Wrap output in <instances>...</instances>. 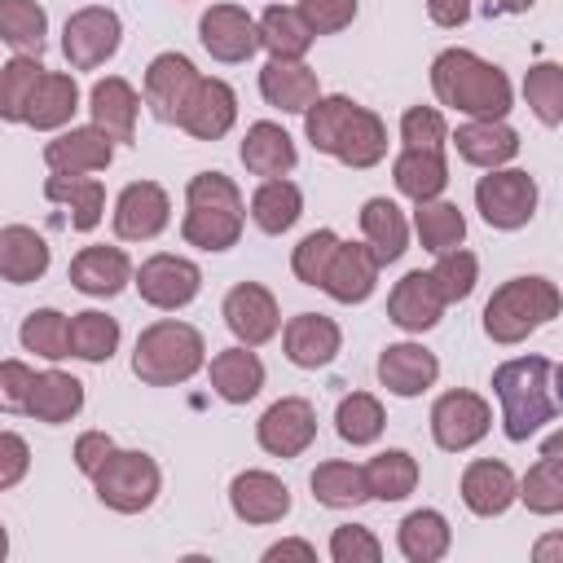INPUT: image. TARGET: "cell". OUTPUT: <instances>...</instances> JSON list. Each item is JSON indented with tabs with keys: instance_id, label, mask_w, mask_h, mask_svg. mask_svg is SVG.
I'll list each match as a JSON object with an SVG mask.
<instances>
[{
	"instance_id": "cell-43",
	"label": "cell",
	"mask_w": 563,
	"mask_h": 563,
	"mask_svg": "<svg viewBox=\"0 0 563 563\" xmlns=\"http://www.w3.org/2000/svg\"><path fill=\"white\" fill-rule=\"evenodd\" d=\"M119 321L110 312H97V308H84L70 317V356L88 361V365H101L119 352Z\"/></svg>"
},
{
	"instance_id": "cell-37",
	"label": "cell",
	"mask_w": 563,
	"mask_h": 563,
	"mask_svg": "<svg viewBox=\"0 0 563 563\" xmlns=\"http://www.w3.org/2000/svg\"><path fill=\"white\" fill-rule=\"evenodd\" d=\"M391 180L405 198L413 202H427V198H440L444 185H449V163H444V150H400L396 163H391Z\"/></svg>"
},
{
	"instance_id": "cell-12",
	"label": "cell",
	"mask_w": 563,
	"mask_h": 563,
	"mask_svg": "<svg viewBox=\"0 0 563 563\" xmlns=\"http://www.w3.org/2000/svg\"><path fill=\"white\" fill-rule=\"evenodd\" d=\"M255 440L273 457H299V453H308V444L317 440V409H312V400H303V396L273 400L260 413V422H255Z\"/></svg>"
},
{
	"instance_id": "cell-50",
	"label": "cell",
	"mask_w": 563,
	"mask_h": 563,
	"mask_svg": "<svg viewBox=\"0 0 563 563\" xmlns=\"http://www.w3.org/2000/svg\"><path fill=\"white\" fill-rule=\"evenodd\" d=\"M427 273L435 277L444 303H462V299H471V290H475V282H479V260H475L471 251L453 246V251H440V255H435V268H427Z\"/></svg>"
},
{
	"instance_id": "cell-51",
	"label": "cell",
	"mask_w": 563,
	"mask_h": 563,
	"mask_svg": "<svg viewBox=\"0 0 563 563\" xmlns=\"http://www.w3.org/2000/svg\"><path fill=\"white\" fill-rule=\"evenodd\" d=\"M334 246H339V233H334V229H312L308 238H299V246H295V255H290L295 277H299L303 286H321Z\"/></svg>"
},
{
	"instance_id": "cell-42",
	"label": "cell",
	"mask_w": 563,
	"mask_h": 563,
	"mask_svg": "<svg viewBox=\"0 0 563 563\" xmlns=\"http://www.w3.org/2000/svg\"><path fill=\"white\" fill-rule=\"evenodd\" d=\"M413 229H418L422 251L440 255V251L462 246V238H466V216L457 211V202L427 198V202H418V207H413Z\"/></svg>"
},
{
	"instance_id": "cell-27",
	"label": "cell",
	"mask_w": 563,
	"mask_h": 563,
	"mask_svg": "<svg viewBox=\"0 0 563 563\" xmlns=\"http://www.w3.org/2000/svg\"><path fill=\"white\" fill-rule=\"evenodd\" d=\"M238 158H242V167H246L251 176L273 180V176H286V172L299 163V150H295V141H290V132H286L282 123L260 119V123L246 128V136H242V145H238Z\"/></svg>"
},
{
	"instance_id": "cell-53",
	"label": "cell",
	"mask_w": 563,
	"mask_h": 563,
	"mask_svg": "<svg viewBox=\"0 0 563 563\" xmlns=\"http://www.w3.org/2000/svg\"><path fill=\"white\" fill-rule=\"evenodd\" d=\"M330 559L334 563H378L383 545L365 523H339L330 532Z\"/></svg>"
},
{
	"instance_id": "cell-58",
	"label": "cell",
	"mask_w": 563,
	"mask_h": 563,
	"mask_svg": "<svg viewBox=\"0 0 563 563\" xmlns=\"http://www.w3.org/2000/svg\"><path fill=\"white\" fill-rule=\"evenodd\" d=\"M427 13H431V22L435 26H462L466 18H471V0H427Z\"/></svg>"
},
{
	"instance_id": "cell-62",
	"label": "cell",
	"mask_w": 563,
	"mask_h": 563,
	"mask_svg": "<svg viewBox=\"0 0 563 563\" xmlns=\"http://www.w3.org/2000/svg\"><path fill=\"white\" fill-rule=\"evenodd\" d=\"M9 554V532H4V523H0V559Z\"/></svg>"
},
{
	"instance_id": "cell-34",
	"label": "cell",
	"mask_w": 563,
	"mask_h": 563,
	"mask_svg": "<svg viewBox=\"0 0 563 563\" xmlns=\"http://www.w3.org/2000/svg\"><path fill=\"white\" fill-rule=\"evenodd\" d=\"M79 409H84V383H79L75 374H62V369L35 374L31 396H26V413H31L35 422L62 427V422H70Z\"/></svg>"
},
{
	"instance_id": "cell-5",
	"label": "cell",
	"mask_w": 563,
	"mask_h": 563,
	"mask_svg": "<svg viewBox=\"0 0 563 563\" xmlns=\"http://www.w3.org/2000/svg\"><path fill=\"white\" fill-rule=\"evenodd\" d=\"M202 365H207V343H202V334H198L189 321L163 317V321H154V325H145V330L136 334L132 374H136L145 387H176V383H189Z\"/></svg>"
},
{
	"instance_id": "cell-6",
	"label": "cell",
	"mask_w": 563,
	"mask_h": 563,
	"mask_svg": "<svg viewBox=\"0 0 563 563\" xmlns=\"http://www.w3.org/2000/svg\"><path fill=\"white\" fill-rule=\"evenodd\" d=\"M559 286L545 277H510L493 290V299L484 303V334L493 343H523L528 334H537L541 325H550L559 317Z\"/></svg>"
},
{
	"instance_id": "cell-45",
	"label": "cell",
	"mask_w": 563,
	"mask_h": 563,
	"mask_svg": "<svg viewBox=\"0 0 563 563\" xmlns=\"http://www.w3.org/2000/svg\"><path fill=\"white\" fill-rule=\"evenodd\" d=\"M383 427H387V413H383L378 396H369V391H352L334 409V431H339L343 444H356V449L374 444L383 435Z\"/></svg>"
},
{
	"instance_id": "cell-10",
	"label": "cell",
	"mask_w": 563,
	"mask_h": 563,
	"mask_svg": "<svg viewBox=\"0 0 563 563\" xmlns=\"http://www.w3.org/2000/svg\"><path fill=\"white\" fill-rule=\"evenodd\" d=\"M493 427V409L479 391H466V387H453L444 396H435L431 405V440L444 449V453H466L475 449Z\"/></svg>"
},
{
	"instance_id": "cell-8",
	"label": "cell",
	"mask_w": 563,
	"mask_h": 563,
	"mask_svg": "<svg viewBox=\"0 0 563 563\" xmlns=\"http://www.w3.org/2000/svg\"><path fill=\"white\" fill-rule=\"evenodd\" d=\"M475 207L488 229H523L537 216V180L519 167H488V176L475 185Z\"/></svg>"
},
{
	"instance_id": "cell-39",
	"label": "cell",
	"mask_w": 563,
	"mask_h": 563,
	"mask_svg": "<svg viewBox=\"0 0 563 563\" xmlns=\"http://www.w3.org/2000/svg\"><path fill=\"white\" fill-rule=\"evenodd\" d=\"M361 475H365V493H369L374 501H405V497L418 488V462H413V453H405V449H383V453H374V457L361 466Z\"/></svg>"
},
{
	"instance_id": "cell-52",
	"label": "cell",
	"mask_w": 563,
	"mask_h": 563,
	"mask_svg": "<svg viewBox=\"0 0 563 563\" xmlns=\"http://www.w3.org/2000/svg\"><path fill=\"white\" fill-rule=\"evenodd\" d=\"M400 141H405V150H444L449 123L435 106H409L400 114Z\"/></svg>"
},
{
	"instance_id": "cell-19",
	"label": "cell",
	"mask_w": 563,
	"mask_h": 563,
	"mask_svg": "<svg viewBox=\"0 0 563 563\" xmlns=\"http://www.w3.org/2000/svg\"><path fill=\"white\" fill-rule=\"evenodd\" d=\"M435 378H440V361L422 343H387L378 352V383L400 400L422 396L427 387H435Z\"/></svg>"
},
{
	"instance_id": "cell-31",
	"label": "cell",
	"mask_w": 563,
	"mask_h": 563,
	"mask_svg": "<svg viewBox=\"0 0 563 563\" xmlns=\"http://www.w3.org/2000/svg\"><path fill=\"white\" fill-rule=\"evenodd\" d=\"M207 374H211V391H216L224 405H246V400H255L260 387H264V361H260L246 343L216 352Z\"/></svg>"
},
{
	"instance_id": "cell-33",
	"label": "cell",
	"mask_w": 563,
	"mask_h": 563,
	"mask_svg": "<svg viewBox=\"0 0 563 563\" xmlns=\"http://www.w3.org/2000/svg\"><path fill=\"white\" fill-rule=\"evenodd\" d=\"M44 198L66 207L70 211V229L79 233H92L106 216V185L97 176H66V172H53L44 180Z\"/></svg>"
},
{
	"instance_id": "cell-32",
	"label": "cell",
	"mask_w": 563,
	"mask_h": 563,
	"mask_svg": "<svg viewBox=\"0 0 563 563\" xmlns=\"http://www.w3.org/2000/svg\"><path fill=\"white\" fill-rule=\"evenodd\" d=\"M75 110H79V84L66 70H44L35 92H31V101H26V119L22 123L35 128V132H57V128H66L75 119Z\"/></svg>"
},
{
	"instance_id": "cell-55",
	"label": "cell",
	"mask_w": 563,
	"mask_h": 563,
	"mask_svg": "<svg viewBox=\"0 0 563 563\" xmlns=\"http://www.w3.org/2000/svg\"><path fill=\"white\" fill-rule=\"evenodd\" d=\"M31 471V444L18 431H0V493L22 484Z\"/></svg>"
},
{
	"instance_id": "cell-61",
	"label": "cell",
	"mask_w": 563,
	"mask_h": 563,
	"mask_svg": "<svg viewBox=\"0 0 563 563\" xmlns=\"http://www.w3.org/2000/svg\"><path fill=\"white\" fill-rule=\"evenodd\" d=\"M559 545H563V537H550V541H541V545H537V559H550Z\"/></svg>"
},
{
	"instance_id": "cell-40",
	"label": "cell",
	"mask_w": 563,
	"mask_h": 563,
	"mask_svg": "<svg viewBox=\"0 0 563 563\" xmlns=\"http://www.w3.org/2000/svg\"><path fill=\"white\" fill-rule=\"evenodd\" d=\"M260 31V48H268V57H282V62H303V53L312 48V31L303 26V18L286 4H268L255 22Z\"/></svg>"
},
{
	"instance_id": "cell-21",
	"label": "cell",
	"mask_w": 563,
	"mask_h": 563,
	"mask_svg": "<svg viewBox=\"0 0 563 563\" xmlns=\"http://www.w3.org/2000/svg\"><path fill=\"white\" fill-rule=\"evenodd\" d=\"M198 66L185 57V53H158L150 66H145V106L163 119V123H176L180 106L189 101L194 84H198Z\"/></svg>"
},
{
	"instance_id": "cell-38",
	"label": "cell",
	"mask_w": 563,
	"mask_h": 563,
	"mask_svg": "<svg viewBox=\"0 0 563 563\" xmlns=\"http://www.w3.org/2000/svg\"><path fill=\"white\" fill-rule=\"evenodd\" d=\"M396 545L409 563H435L453 545V528L440 510H409L396 528Z\"/></svg>"
},
{
	"instance_id": "cell-23",
	"label": "cell",
	"mask_w": 563,
	"mask_h": 563,
	"mask_svg": "<svg viewBox=\"0 0 563 563\" xmlns=\"http://www.w3.org/2000/svg\"><path fill=\"white\" fill-rule=\"evenodd\" d=\"M282 347H286L290 365H299V369H321V365H330V361L339 356L343 330H339V321H330V317H321V312H299V317H290V321L282 325Z\"/></svg>"
},
{
	"instance_id": "cell-57",
	"label": "cell",
	"mask_w": 563,
	"mask_h": 563,
	"mask_svg": "<svg viewBox=\"0 0 563 563\" xmlns=\"http://www.w3.org/2000/svg\"><path fill=\"white\" fill-rule=\"evenodd\" d=\"M110 449H114V440H110L106 431H84V435L75 440V466L92 479V475H97V466L110 457Z\"/></svg>"
},
{
	"instance_id": "cell-30",
	"label": "cell",
	"mask_w": 563,
	"mask_h": 563,
	"mask_svg": "<svg viewBox=\"0 0 563 563\" xmlns=\"http://www.w3.org/2000/svg\"><path fill=\"white\" fill-rule=\"evenodd\" d=\"M53 251L44 242V233H35L31 224H4L0 229V282L13 286H31L48 273Z\"/></svg>"
},
{
	"instance_id": "cell-3",
	"label": "cell",
	"mask_w": 563,
	"mask_h": 563,
	"mask_svg": "<svg viewBox=\"0 0 563 563\" xmlns=\"http://www.w3.org/2000/svg\"><path fill=\"white\" fill-rule=\"evenodd\" d=\"M431 88L440 106L462 110L471 119H506L515 106V88L501 66L484 62L471 48H444L431 62Z\"/></svg>"
},
{
	"instance_id": "cell-44",
	"label": "cell",
	"mask_w": 563,
	"mask_h": 563,
	"mask_svg": "<svg viewBox=\"0 0 563 563\" xmlns=\"http://www.w3.org/2000/svg\"><path fill=\"white\" fill-rule=\"evenodd\" d=\"M308 484H312V497H317L321 506H330V510H352V506H365V501H369L365 475H361V466H352V462H321V466L308 475Z\"/></svg>"
},
{
	"instance_id": "cell-41",
	"label": "cell",
	"mask_w": 563,
	"mask_h": 563,
	"mask_svg": "<svg viewBox=\"0 0 563 563\" xmlns=\"http://www.w3.org/2000/svg\"><path fill=\"white\" fill-rule=\"evenodd\" d=\"M299 216H303V194L286 176H273V180H264L251 194V220H255V229H264L273 238L286 233V229H295Z\"/></svg>"
},
{
	"instance_id": "cell-28",
	"label": "cell",
	"mask_w": 563,
	"mask_h": 563,
	"mask_svg": "<svg viewBox=\"0 0 563 563\" xmlns=\"http://www.w3.org/2000/svg\"><path fill=\"white\" fill-rule=\"evenodd\" d=\"M515 471L497 457H479L462 471V501L471 515L479 519H493V515H506L510 501H515Z\"/></svg>"
},
{
	"instance_id": "cell-15",
	"label": "cell",
	"mask_w": 563,
	"mask_h": 563,
	"mask_svg": "<svg viewBox=\"0 0 563 563\" xmlns=\"http://www.w3.org/2000/svg\"><path fill=\"white\" fill-rule=\"evenodd\" d=\"M198 40H202V48H207L216 62H229V66L255 57V48H260L255 18H251L242 4H211V9L198 18Z\"/></svg>"
},
{
	"instance_id": "cell-54",
	"label": "cell",
	"mask_w": 563,
	"mask_h": 563,
	"mask_svg": "<svg viewBox=\"0 0 563 563\" xmlns=\"http://www.w3.org/2000/svg\"><path fill=\"white\" fill-rule=\"evenodd\" d=\"M295 13L312 35H339L356 18V0H299Z\"/></svg>"
},
{
	"instance_id": "cell-47",
	"label": "cell",
	"mask_w": 563,
	"mask_h": 563,
	"mask_svg": "<svg viewBox=\"0 0 563 563\" xmlns=\"http://www.w3.org/2000/svg\"><path fill=\"white\" fill-rule=\"evenodd\" d=\"M44 31H48V13L35 0H0V40L13 53H35L44 48Z\"/></svg>"
},
{
	"instance_id": "cell-18",
	"label": "cell",
	"mask_w": 563,
	"mask_h": 563,
	"mask_svg": "<svg viewBox=\"0 0 563 563\" xmlns=\"http://www.w3.org/2000/svg\"><path fill=\"white\" fill-rule=\"evenodd\" d=\"M378 260L365 242H339L330 264H325V277H321V290L334 299V303H365L378 286Z\"/></svg>"
},
{
	"instance_id": "cell-56",
	"label": "cell",
	"mask_w": 563,
	"mask_h": 563,
	"mask_svg": "<svg viewBox=\"0 0 563 563\" xmlns=\"http://www.w3.org/2000/svg\"><path fill=\"white\" fill-rule=\"evenodd\" d=\"M31 383H35V369L26 361H0V409H22L26 413Z\"/></svg>"
},
{
	"instance_id": "cell-20",
	"label": "cell",
	"mask_w": 563,
	"mask_h": 563,
	"mask_svg": "<svg viewBox=\"0 0 563 563\" xmlns=\"http://www.w3.org/2000/svg\"><path fill=\"white\" fill-rule=\"evenodd\" d=\"M229 506L242 523H282L290 515V488L273 471H242L229 484Z\"/></svg>"
},
{
	"instance_id": "cell-48",
	"label": "cell",
	"mask_w": 563,
	"mask_h": 563,
	"mask_svg": "<svg viewBox=\"0 0 563 563\" xmlns=\"http://www.w3.org/2000/svg\"><path fill=\"white\" fill-rule=\"evenodd\" d=\"M18 339H22L26 352H35V356H44V361L70 356V321H66V312H57V308H35V312H26Z\"/></svg>"
},
{
	"instance_id": "cell-49",
	"label": "cell",
	"mask_w": 563,
	"mask_h": 563,
	"mask_svg": "<svg viewBox=\"0 0 563 563\" xmlns=\"http://www.w3.org/2000/svg\"><path fill=\"white\" fill-rule=\"evenodd\" d=\"M523 97H528L532 114L545 128H559L563 123V66L559 62H537L523 79Z\"/></svg>"
},
{
	"instance_id": "cell-13",
	"label": "cell",
	"mask_w": 563,
	"mask_h": 563,
	"mask_svg": "<svg viewBox=\"0 0 563 563\" xmlns=\"http://www.w3.org/2000/svg\"><path fill=\"white\" fill-rule=\"evenodd\" d=\"M114 238L119 242H150L172 224V198L158 180H132L114 198Z\"/></svg>"
},
{
	"instance_id": "cell-36",
	"label": "cell",
	"mask_w": 563,
	"mask_h": 563,
	"mask_svg": "<svg viewBox=\"0 0 563 563\" xmlns=\"http://www.w3.org/2000/svg\"><path fill=\"white\" fill-rule=\"evenodd\" d=\"M361 233L378 264H396L409 251V220L391 198H369L361 207Z\"/></svg>"
},
{
	"instance_id": "cell-35",
	"label": "cell",
	"mask_w": 563,
	"mask_h": 563,
	"mask_svg": "<svg viewBox=\"0 0 563 563\" xmlns=\"http://www.w3.org/2000/svg\"><path fill=\"white\" fill-rule=\"evenodd\" d=\"M563 435H554L545 449H541V457H537V466H528V475L515 484V497L532 510V515H559L563 510Z\"/></svg>"
},
{
	"instance_id": "cell-26",
	"label": "cell",
	"mask_w": 563,
	"mask_h": 563,
	"mask_svg": "<svg viewBox=\"0 0 563 563\" xmlns=\"http://www.w3.org/2000/svg\"><path fill=\"white\" fill-rule=\"evenodd\" d=\"M457 154L471 163V167H506L515 154H519V132L506 123V119H466L453 136Z\"/></svg>"
},
{
	"instance_id": "cell-14",
	"label": "cell",
	"mask_w": 563,
	"mask_h": 563,
	"mask_svg": "<svg viewBox=\"0 0 563 563\" xmlns=\"http://www.w3.org/2000/svg\"><path fill=\"white\" fill-rule=\"evenodd\" d=\"M220 312H224L229 334L238 343H246V347H260V343H268L282 330V308H277L273 290L260 286V282H238L224 295V308Z\"/></svg>"
},
{
	"instance_id": "cell-22",
	"label": "cell",
	"mask_w": 563,
	"mask_h": 563,
	"mask_svg": "<svg viewBox=\"0 0 563 563\" xmlns=\"http://www.w3.org/2000/svg\"><path fill=\"white\" fill-rule=\"evenodd\" d=\"M114 158V141L101 128H66L44 145V163L48 172H66V176H88V172H106Z\"/></svg>"
},
{
	"instance_id": "cell-60",
	"label": "cell",
	"mask_w": 563,
	"mask_h": 563,
	"mask_svg": "<svg viewBox=\"0 0 563 563\" xmlns=\"http://www.w3.org/2000/svg\"><path fill=\"white\" fill-rule=\"evenodd\" d=\"M532 4H537V0H493L497 13H528Z\"/></svg>"
},
{
	"instance_id": "cell-4",
	"label": "cell",
	"mask_w": 563,
	"mask_h": 563,
	"mask_svg": "<svg viewBox=\"0 0 563 563\" xmlns=\"http://www.w3.org/2000/svg\"><path fill=\"white\" fill-rule=\"evenodd\" d=\"M246 224V202L242 189L224 176V172H198L185 185V220H180V238L198 251H229L238 246Z\"/></svg>"
},
{
	"instance_id": "cell-2",
	"label": "cell",
	"mask_w": 563,
	"mask_h": 563,
	"mask_svg": "<svg viewBox=\"0 0 563 563\" xmlns=\"http://www.w3.org/2000/svg\"><path fill=\"white\" fill-rule=\"evenodd\" d=\"M493 396L501 405L506 440L523 444L559 413V365L550 356H515L493 369Z\"/></svg>"
},
{
	"instance_id": "cell-9",
	"label": "cell",
	"mask_w": 563,
	"mask_h": 563,
	"mask_svg": "<svg viewBox=\"0 0 563 563\" xmlns=\"http://www.w3.org/2000/svg\"><path fill=\"white\" fill-rule=\"evenodd\" d=\"M123 44V22L114 9L106 4H88V9H75L66 18V31H62V53L75 70H97L106 66Z\"/></svg>"
},
{
	"instance_id": "cell-46",
	"label": "cell",
	"mask_w": 563,
	"mask_h": 563,
	"mask_svg": "<svg viewBox=\"0 0 563 563\" xmlns=\"http://www.w3.org/2000/svg\"><path fill=\"white\" fill-rule=\"evenodd\" d=\"M44 66L35 53H13L4 66H0V119L4 123H22L26 119V101L40 84Z\"/></svg>"
},
{
	"instance_id": "cell-7",
	"label": "cell",
	"mask_w": 563,
	"mask_h": 563,
	"mask_svg": "<svg viewBox=\"0 0 563 563\" xmlns=\"http://www.w3.org/2000/svg\"><path fill=\"white\" fill-rule=\"evenodd\" d=\"M92 488H97L101 506H110L119 515H141L154 506V497L163 488V471L141 449H110V457L92 475Z\"/></svg>"
},
{
	"instance_id": "cell-1",
	"label": "cell",
	"mask_w": 563,
	"mask_h": 563,
	"mask_svg": "<svg viewBox=\"0 0 563 563\" xmlns=\"http://www.w3.org/2000/svg\"><path fill=\"white\" fill-rule=\"evenodd\" d=\"M303 136L312 141L317 154H330V158H339L343 167H356V172L387 158V123L369 106H361L352 97H339V92L317 97L303 110Z\"/></svg>"
},
{
	"instance_id": "cell-25",
	"label": "cell",
	"mask_w": 563,
	"mask_h": 563,
	"mask_svg": "<svg viewBox=\"0 0 563 563\" xmlns=\"http://www.w3.org/2000/svg\"><path fill=\"white\" fill-rule=\"evenodd\" d=\"M260 92L273 110L282 114H303L317 97H321V79L312 66L303 62H282V57H268V66L260 70Z\"/></svg>"
},
{
	"instance_id": "cell-11",
	"label": "cell",
	"mask_w": 563,
	"mask_h": 563,
	"mask_svg": "<svg viewBox=\"0 0 563 563\" xmlns=\"http://www.w3.org/2000/svg\"><path fill=\"white\" fill-rule=\"evenodd\" d=\"M132 286L141 290V299H145L150 308L176 312V308H185V303L198 299V290H202V268H198L194 260H185V255L158 251V255H150L141 268H132Z\"/></svg>"
},
{
	"instance_id": "cell-59",
	"label": "cell",
	"mask_w": 563,
	"mask_h": 563,
	"mask_svg": "<svg viewBox=\"0 0 563 563\" xmlns=\"http://www.w3.org/2000/svg\"><path fill=\"white\" fill-rule=\"evenodd\" d=\"M264 559L273 563V559H317V545H308V541H277V545H268L264 550Z\"/></svg>"
},
{
	"instance_id": "cell-16",
	"label": "cell",
	"mask_w": 563,
	"mask_h": 563,
	"mask_svg": "<svg viewBox=\"0 0 563 563\" xmlns=\"http://www.w3.org/2000/svg\"><path fill=\"white\" fill-rule=\"evenodd\" d=\"M238 123V92L224 79H198L189 101L176 114V128H185L194 141H220Z\"/></svg>"
},
{
	"instance_id": "cell-29",
	"label": "cell",
	"mask_w": 563,
	"mask_h": 563,
	"mask_svg": "<svg viewBox=\"0 0 563 563\" xmlns=\"http://www.w3.org/2000/svg\"><path fill=\"white\" fill-rule=\"evenodd\" d=\"M88 110H92V128H101L110 141H132L136 136L141 97L128 79H119V75L97 79L92 92H88Z\"/></svg>"
},
{
	"instance_id": "cell-24",
	"label": "cell",
	"mask_w": 563,
	"mask_h": 563,
	"mask_svg": "<svg viewBox=\"0 0 563 563\" xmlns=\"http://www.w3.org/2000/svg\"><path fill=\"white\" fill-rule=\"evenodd\" d=\"M132 282V260L123 246H84L70 260V286L92 299H114Z\"/></svg>"
},
{
	"instance_id": "cell-17",
	"label": "cell",
	"mask_w": 563,
	"mask_h": 563,
	"mask_svg": "<svg viewBox=\"0 0 563 563\" xmlns=\"http://www.w3.org/2000/svg\"><path fill=\"white\" fill-rule=\"evenodd\" d=\"M444 308H449V303H444L435 277L422 273V268L405 273V277L391 286V295H387V321L400 325L405 334H422V330L440 325Z\"/></svg>"
}]
</instances>
